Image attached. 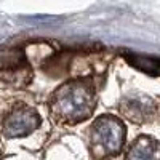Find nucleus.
<instances>
[{
  "mask_svg": "<svg viewBox=\"0 0 160 160\" xmlns=\"http://www.w3.org/2000/svg\"><path fill=\"white\" fill-rule=\"evenodd\" d=\"M96 106V95L90 82L77 78L61 85L51 98V112L66 123H78L91 117Z\"/></svg>",
  "mask_w": 160,
  "mask_h": 160,
  "instance_id": "f257e3e1",
  "label": "nucleus"
},
{
  "mask_svg": "<svg viewBox=\"0 0 160 160\" xmlns=\"http://www.w3.org/2000/svg\"><path fill=\"white\" fill-rule=\"evenodd\" d=\"M154 102L148 98H127L120 104V111L123 112L125 117H128L133 122H146L149 120L154 114Z\"/></svg>",
  "mask_w": 160,
  "mask_h": 160,
  "instance_id": "20e7f679",
  "label": "nucleus"
},
{
  "mask_svg": "<svg viewBox=\"0 0 160 160\" xmlns=\"http://www.w3.org/2000/svg\"><path fill=\"white\" fill-rule=\"evenodd\" d=\"M125 59L133 66L149 75H160V59L144 55H135V53H125Z\"/></svg>",
  "mask_w": 160,
  "mask_h": 160,
  "instance_id": "0eeeda50",
  "label": "nucleus"
},
{
  "mask_svg": "<svg viewBox=\"0 0 160 160\" xmlns=\"http://www.w3.org/2000/svg\"><path fill=\"white\" fill-rule=\"evenodd\" d=\"M22 68H28V59L21 48H0V71L16 72Z\"/></svg>",
  "mask_w": 160,
  "mask_h": 160,
  "instance_id": "423d86ee",
  "label": "nucleus"
},
{
  "mask_svg": "<svg viewBox=\"0 0 160 160\" xmlns=\"http://www.w3.org/2000/svg\"><path fill=\"white\" fill-rule=\"evenodd\" d=\"M125 125L114 115H101L90 130L91 152L96 158L117 155L125 142Z\"/></svg>",
  "mask_w": 160,
  "mask_h": 160,
  "instance_id": "f03ea898",
  "label": "nucleus"
},
{
  "mask_svg": "<svg viewBox=\"0 0 160 160\" xmlns=\"http://www.w3.org/2000/svg\"><path fill=\"white\" fill-rule=\"evenodd\" d=\"M127 160H160V142L149 136H139L131 144Z\"/></svg>",
  "mask_w": 160,
  "mask_h": 160,
  "instance_id": "39448f33",
  "label": "nucleus"
},
{
  "mask_svg": "<svg viewBox=\"0 0 160 160\" xmlns=\"http://www.w3.org/2000/svg\"><path fill=\"white\" fill-rule=\"evenodd\" d=\"M40 115L35 109L28 106H16L3 120V135L7 138L28 136L40 127Z\"/></svg>",
  "mask_w": 160,
  "mask_h": 160,
  "instance_id": "7ed1b4c3",
  "label": "nucleus"
}]
</instances>
